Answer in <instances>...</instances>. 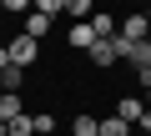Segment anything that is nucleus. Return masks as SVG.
<instances>
[{
    "label": "nucleus",
    "instance_id": "ddd939ff",
    "mask_svg": "<svg viewBox=\"0 0 151 136\" xmlns=\"http://www.w3.org/2000/svg\"><path fill=\"white\" fill-rule=\"evenodd\" d=\"M30 121H35V136H50V131H55V116H50V111H35Z\"/></svg>",
    "mask_w": 151,
    "mask_h": 136
},
{
    "label": "nucleus",
    "instance_id": "2eb2a0df",
    "mask_svg": "<svg viewBox=\"0 0 151 136\" xmlns=\"http://www.w3.org/2000/svg\"><path fill=\"white\" fill-rule=\"evenodd\" d=\"M35 10H40V15H50V20H55V15H60V10H65V0H35Z\"/></svg>",
    "mask_w": 151,
    "mask_h": 136
},
{
    "label": "nucleus",
    "instance_id": "dca6fc26",
    "mask_svg": "<svg viewBox=\"0 0 151 136\" xmlns=\"http://www.w3.org/2000/svg\"><path fill=\"white\" fill-rule=\"evenodd\" d=\"M5 65H15V60H10V45H0V71H5Z\"/></svg>",
    "mask_w": 151,
    "mask_h": 136
},
{
    "label": "nucleus",
    "instance_id": "423d86ee",
    "mask_svg": "<svg viewBox=\"0 0 151 136\" xmlns=\"http://www.w3.org/2000/svg\"><path fill=\"white\" fill-rule=\"evenodd\" d=\"M121 35H126V40H151V20H146V15H126V20H121Z\"/></svg>",
    "mask_w": 151,
    "mask_h": 136
},
{
    "label": "nucleus",
    "instance_id": "7ed1b4c3",
    "mask_svg": "<svg viewBox=\"0 0 151 136\" xmlns=\"http://www.w3.org/2000/svg\"><path fill=\"white\" fill-rule=\"evenodd\" d=\"M86 55H91V65H96V71H106V65H116V60H121V50H116V40H96V45H91Z\"/></svg>",
    "mask_w": 151,
    "mask_h": 136
},
{
    "label": "nucleus",
    "instance_id": "20e7f679",
    "mask_svg": "<svg viewBox=\"0 0 151 136\" xmlns=\"http://www.w3.org/2000/svg\"><path fill=\"white\" fill-rule=\"evenodd\" d=\"M20 30H25V35H30V40H45V35H50V30H55V20H50V15H40V10H30V15H25V20H20Z\"/></svg>",
    "mask_w": 151,
    "mask_h": 136
},
{
    "label": "nucleus",
    "instance_id": "6e6552de",
    "mask_svg": "<svg viewBox=\"0 0 151 136\" xmlns=\"http://www.w3.org/2000/svg\"><path fill=\"white\" fill-rule=\"evenodd\" d=\"M15 116H25L20 91H0V121H15Z\"/></svg>",
    "mask_w": 151,
    "mask_h": 136
},
{
    "label": "nucleus",
    "instance_id": "4468645a",
    "mask_svg": "<svg viewBox=\"0 0 151 136\" xmlns=\"http://www.w3.org/2000/svg\"><path fill=\"white\" fill-rule=\"evenodd\" d=\"M10 136H35V121H30V116H15V121H10Z\"/></svg>",
    "mask_w": 151,
    "mask_h": 136
},
{
    "label": "nucleus",
    "instance_id": "39448f33",
    "mask_svg": "<svg viewBox=\"0 0 151 136\" xmlns=\"http://www.w3.org/2000/svg\"><path fill=\"white\" fill-rule=\"evenodd\" d=\"M91 30H96L101 40H116V35H121V20H116L111 10H96V15H91Z\"/></svg>",
    "mask_w": 151,
    "mask_h": 136
},
{
    "label": "nucleus",
    "instance_id": "9b49d317",
    "mask_svg": "<svg viewBox=\"0 0 151 136\" xmlns=\"http://www.w3.org/2000/svg\"><path fill=\"white\" fill-rule=\"evenodd\" d=\"M101 136H131V121H121V116H106V121H101Z\"/></svg>",
    "mask_w": 151,
    "mask_h": 136
},
{
    "label": "nucleus",
    "instance_id": "0eeeda50",
    "mask_svg": "<svg viewBox=\"0 0 151 136\" xmlns=\"http://www.w3.org/2000/svg\"><path fill=\"white\" fill-rule=\"evenodd\" d=\"M116 116H121V121H131V126H136V121H141V116H146V101H141V96H121V101H116Z\"/></svg>",
    "mask_w": 151,
    "mask_h": 136
},
{
    "label": "nucleus",
    "instance_id": "1a4fd4ad",
    "mask_svg": "<svg viewBox=\"0 0 151 136\" xmlns=\"http://www.w3.org/2000/svg\"><path fill=\"white\" fill-rule=\"evenodd\" d=\"M65 15L70 20H91L96 15V0H65Z\"/></svg>",
    "mask_w": 151,
    "mask_h": 136
},
{
    "label": "nucleus",
    "instance_id": "f8f14e48",
    "mask_svg": "<svg viewBox=\"0 0 151 136\" xmlns=\"http://www.w3.org/2000/svg\"><path fill=\"white\" fill-rule=\"evenodd\" d=\"M0 91H20V65H5L0 71Z\"/></svg>",
    "mask_w": 151,
    "mask_h": 136
},
{
    "label": "nucleus",
    "instance_id": "9d476101",
    "mask_svg": "<svg viewBox=\"0 0 151 136\" xmlns=\"http://www.w3.org/2000/svg\"><path fill=\"white\" fill-rule=\"evenodd\" d=\"M70 136H101V121L96 116H76L70 121Z\"/></svg>",
    "mask_w": 151,
    "mask_h": 136
},
{
    "label": "nucleus",
    "instance_id": "f03ea898",
    "mask_svg": "<svg viewBox=\"0 0 151 136\" xmlns=\"http://www.w3.org/2000/svg\"><path fill=\"white\" fill-rule=\"evenodd\" d=\"M96 40H101V35L91 30V20H76V25L65 30V45H76V50H91Z\"/></svg>",
    "mask_w": 151,
    "mask_h": 136
},
{
    "label": "nucleus",
    "instance_id": "f257e3e1",
    "mask_svg": "<svg viewBox=\"0 0 151 136\" xmlns=\"http://www.w3.org/2000/svg\"><path fill=\"white\" fill-rule=\"evenodd\" d=\"M10 60L20 65V71H25V65H35V60H40V40H30V35L20 30V35L10 40Z\"/></svg>",
    "mask_w": 151,
    "mask_h": 136
},
{
    "label": "nucleus",
    "instance_id": "f3484780",
    "mask_svg": "<svg viewBox=\"0 0 151 136\" xmlns=\"http://www.w3.org/2000/svg\"><path fill=\"white\" fill-rule=\"evenodd\" d=\"M146 20H151V15H146Z\"/></svg>",
    "mask_w": 151,
    "mask_h": 136
}]
</instances>
